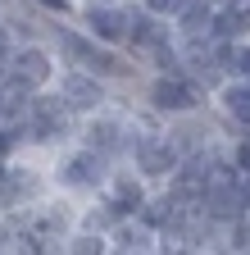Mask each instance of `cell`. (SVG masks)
<instances>
[{
	"label": "cell",
	"instance_id": "1",
	"mask_svg": "<svg viewBox=\"0 0 250 255\" xmlns=\"http://www.w3.org/2000/svg\"><path fill=\"white\" fill-rule=\"evenodd\" d=\"M132 155H137V169L146 178H164L177 169V141H168V137H137Z\"/></svg>",
	"mask_w": 250,
	"mask_h": 255
},
{
	"label": "cell",
	"instance_id": "2",
	"mask_svg": "<svg viewBox=\"0 0 250 255\" xmlns=\"http://www.w3.org/2000/svg\"><path fill=\"white\" fill-rule=\"evenodd\" d=\"M150 101H155V110H164V114H191L196 110V87L191 82H182V78H160L155 82V91H150Z\"/></svg>",
	"mask_w": 250,
	"mask_h": 255
},
{
	"label": "cell",
	"instance_id": "3",
	"mask_svg": "<svg viewBox=\"0 0 250 255\" xmlns=\"http://www.w3.org/2000/svg\"><path fill=\"white\" fill-rule=\"evenodd\" d=\"M100 169H105L100 150H91V146H86V150H78L69 164H64V173H59V178H64L69 187H100V178H105Z\"/></svg>",
	"mask_w": 250,
	"mask_h": 255
},
{
	"label": "cell",
	"instance_id": "4",
	"mask_svg": "<svg viewBox=\"0 0 250 255\" xmlns=\"http://www.w3.org/2000/svg\"><path fill=\"white\" fill-rule=\"evenodd\" d=\"M14 78H23L27 87L50 82V55L46 50H23V55H14Z\"/></svg>",
	"mask_w": 250,
	"mask_h": 255
},
{
	"label": "cell",
	"instance_id": "5",
	"mask_svg": "<svg viewBox=\"0 0 250 255\" xmlns=\"http://www.w3.org/2000/svg\"><path fill=\"white\" fill-rule=\"evenodd\" d=\"M64 96H69V105H73V110H100V101H105L100 82H91V78H82V73L64 78Z\"/></svg>",
	"mask_w": 250,
	"mask_h": 255
},
{
	"label": "cell",
	"instance_id": "6",
	"mask_svg": "<svg viewBox=\"0 0 250 255\" xmlns=\"http://www.w3.org/2000/svg\"><path fill=\"white\" fill-rule=\"evenodd\" d=\"M86 27H91V37H100V41H118L123 32H128V14H118V9H91L86 14Z\"/></svg>",
	"mask_w": 250,
	"mask_h": 255
},
{
	"label": "cell",
	"instance_id": "7",
	"mask_svg": "<svg viewBox=\"0 0 250 255\" xmlns=\"http://www.w3.org/2000/svg\"><path fill=\"white\" fill-rule=\"evenodd\" d=\"M86 146H91V150H100V155L118 150V146H123V123H114V119L91 123V128H86Z\"/></svg>",
	"mask_w": 250,
	"mask_h": 255
},
{
	"label": "cell",
	"instance_id": "8",
	"mask_svg": "<svg viewBox=\"0 0 250 255\" xmlns=\"http://www.w3.org/2000/svg\"><path fill=\"white\" fill-rule=\"evenodd\" d=\"M223 105H228L232 119H241V123L250 128V82H232V87L223 91Z\"/></svg>",
	"mask_w": 250,
	"mask_h": 255
},
{
	"label": "cell",
	"instance_id": "9",
	"mask_svg": "<svg viewBox=\"0 0 250 255\" xmlns=\"http://www.w3.org/2000/svg\"><path fill=\"white\" fill-rule=\"evenodd\" d=\"M177 23H182V32L196 37V32L209 23V5H205V0H182V5H177Z\"/></svg>",
	"mask_w": 250,
	"mask_h": 255
},
{
	"label": "cell",
	"instance_id": "10",
	"mask_svg": "<svg viewBox=\"0 0 250 255\" xmlns=\"http://www.w3.org/2000/svg\"><path fill=\"white\" fill-rule=\"evenodd\" d=\"M137 205H141V187H137L132 178H118V182H114L109 210H114V214H128V210H137Z\"/></svg>",
	"mask_w": 250,
	"mask_h": 255
},
{
	"label": "cell",
	"instance_id": "11",
	"mask_svg": "<svg viewBox=\"0 0 250 255\" xmlns=\"http://www.w3.org/2000/svg\"><path fill=\"white\" fill-rule=\"evenodd\" d=\"M118 242H128L123 251H146L141 242H150V228H123V233H118Z\"/></svg>",
	"mask_w": 250,
	"mask_h": 255
},
{
	"label": "cell",
	"instance_id": "12",
	"mask_svg": "<svg viewBox=\"0 0 250 255\" xmlns=\"http://www.w3.org/2000/svg\"><path fill=\"white\" fill-rule=\"evenodd\" d=\"M69 251H78V255H86V251H105V242H100V233H96V237H73Z\"/></svg>",
	"mask_w": 250,
	"mask_h": 255
},
{
	"label": "cell",
	"instance_id": "13",
	"mask_svg": "<svg viewBox=\"0 0 250 255\" xmlns=\"http://www.w3.org/2000/svg\"><path fill=\"white\" fill-rule=\"evenodd\" d=\"M177 5L182 0H146V14H155V18L160 14H177Z\"/></svg>",
	"mask_w": 250,
	"mask_h": 255
},
{
	"label": "cell",
	"instance_id": "14",
	"mask_svg": "<svg viewBox=\"0 0 250 255\" xmlns=\"http://www.w3.org/2000/svg\"><path fill=\"white\" fill-rule=\"evenodd\" d=\"M232 69H237V73H246V78H250V46H246V50H241V46H237V50H232Z\"/></svg>",
	"mask_w": 250,
	"mask_h": 255
},
{
	"label": "cell",
	"instance_id": "15",
	"mask_svg": "<svg viewBox=\"0 0 250 255\" xmlns=\"http://www.w3.org/2000/svg\"><path fill=\"white\" fill-rule=\"evenodd\" d=\"M237 164H241V173H250V141L237 146Z\"/></svg>",
	"mask_w": 250,
	"mask_h": 255
},
{
	"label": "cell",
	"instance_id": "16",
	"mask_svg": "<svg viewBox=\"0 0 250 255\" xmlns=\"http://www.w3.org/2000/svg\"><path fill=\"white\" fill-rule=\"evenodd\" d=\"M41 5H50V9H64V0H41Z\"/></svg>",
	"mask_w": 250,
	"mask_h": 255
}]
</instances>
